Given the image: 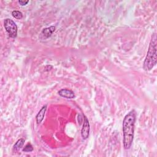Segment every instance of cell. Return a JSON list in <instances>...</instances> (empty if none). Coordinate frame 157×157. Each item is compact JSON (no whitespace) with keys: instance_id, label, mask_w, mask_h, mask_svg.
<instances>
[{"instance_id":"obj_1","label":"cell","mask_w":157,"mask_h":157,"mask_svg":"<svg viewBox=\"0 0 157 157\" xmlns=\"http://www.w3.org/2000/svg\"><path fill=\"white\" fill-rule=\"evenodd\" d=\"M136 120V112L134 110H132L125 115L123 121V143L126 150L129 149L133 142Z\"/></svg>"},{"instance_id":"obj_2","label":"cell","mask_w":157,"mask_h":157,"mask_svg":"<svg viewBox=\"0 0 157 157\" xmlns=\"http://www.w3.org/2000/svg\"><path fill=\"white\" fill-rule=\"evenodd\" d=\"M157 37L156 33H153L151 36V40L149 44L148 52L143 64V69L145 71H151L156 64L157 61Z\"/></svg>"},{"instance_id":"obj_3","label":"cell","mask_w":157,"mask_h":157,"mask_svg":"<svg viewBox=\"0 0 157 157\" xmlns=\"http://www.w3.org/2000/svg\"><path fill=\"white\" fill-rule=\"evenodd\" d=\"M4 26L9 36L12 38H16L17 36V26L10 18H6L4 21Z\"/></svg>"},{"instance_id":"obj_4","label":"cell","mask_w":157,"mask_h":157,"mask_svg":"<svg viewBox=\"0 0 157 157\" xmlns=\"http://www.w3.org/2000/svg\"><path fill=\"white\" fill-rule=\"evenodd\" d=\"M84 120L82 128L81 129V136L83 139H88L90 134V123L86 117L83 115Z\"/></svg>"},{"instance_id":"obj_5","label":"cell","mask_w":157,"mask_h":157,"mask_svg":"<svg viewBox=\"0 0 157 157\" xmlns=\"http://www.w3.org/2000/svg\"><path fill=\"white\" fill-rule=\"evenodd\" d=\"M58 93L60 96L66 99H71L75 98V97L74 92L67 88H62L58 91Z\"/></svg>"},{"instance_id":"obj_6","label":"cell","mask_w":157,"mask_h":157,"mask_svg":"<svg viewBox=\"0 0 157 157\" xmlns=\"http://www.w3.org/2000/svg\"><path fill=\"white\" fill-rule=\"evenodd\" d=\"M47 105L45 104V105H43L42 107L40 109V110L37 113V115L36 116V123L37 124H40L44 120V118L46 110H47Z\"/></svg>"},{"instance_id":"obj_7","label":"cell","mask_w":157,"mask_h":157,"mask_svg":"<svg viewBox=\"0 0 157 157\" xmlns=\"http://www.w3.org/2000/svg\"><path fill=\"white\" fill-rule=\"evenodd\" d=\"M55 29H56V28L54 26H50L48 28H44L42 30L40 34L42 35L45 38H48L50 36H51L52 33L55 31Z\"/></svg>"},{"instance_id":"obj_8","label":"cell","mask_w":157,"mask_h":157,"mask_svg":"<svg viewBox=\"0 0 157 157\" xmlns=\"http://www.w3.org/2000/svg\"><path fill=\"white\" fill-rule=\"evenodd\" d=\"M25 139L23 138H21V139H18L16 142V143L14 144V145L13 147V150L17 151H18L19 150H20L23 147V145L25 144Z\"/></svg>"},{"instance_id":"obj_9","label":"cell","mask_w":157,"mask_h":157,"mask_svg":"<svg viewBox=\"0 0 157 157\" xmlns=\"http://www.w3.org/2000/svg\"><path fill=\"white\" fill-rule=\"evenodd\" d=\"M12 15L17 19H21L23 18V13L19 10H13L12 12Z\"/></svg>"},{"instance_id":"obj_10","label":"cell","mask_w":157,"mask_h":157,"mask_svg":"<svg viewBox=\"0 0 157 157\" xmlns=\"http://www.w3.org/2000/svg\"><path fill=\"white\" fill-rule=\"evenodd\" d=\"M33 150L34 148L33 145L30 143H28L23 147V148L22 149V151L23 152H31L33 151Z\"/></svg>"},{"instance_id":"obj_11","label":"cell","mask_w":157,"mask_h":157,"mask_svg":"<svg viewBox=\"0 0 157 157\" xmlns=\"http://www.w3.org/2000/svg\"><path fill=\"white\" fill-rule=\"evenodd\" d=\"M28 2H29V1H23V0H19L18 1V3L21 6H26Z\"/></svg>"}]
</instances>
